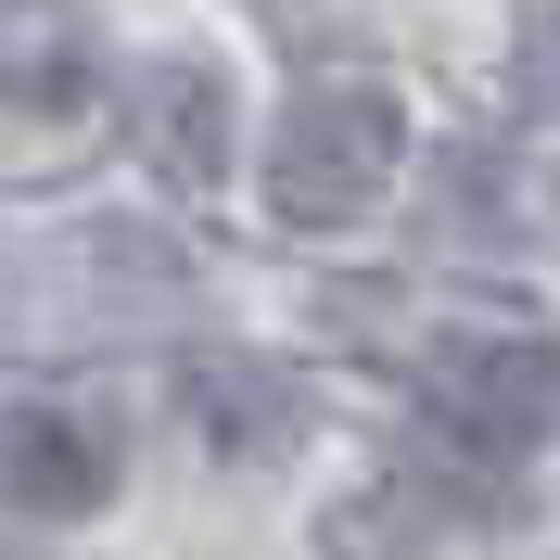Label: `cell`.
Instances as JSON below:
<instances>
[{"mask_svg": "<svg viewBox=\"0 0 560 560\" xmlns=\"http://www.w3.org/2000/svg\"><path fill=\"white\" fill-rule=\"evenodd\" d=\"M458 535V497L433 471H370L357 497L318 510V560H433Z\"/></svg>", "mask_w": 560, "mask_h": 560, "instance_id": "cell-6", "label": "cell"}, {"mask_svg": "<svg viewBox=\"0 0 560 560\" xmlns=\"http://www.w3.org/2000/svg\"><path fill=\"white\" fill-rule=\"evenodd\" d=\"M128 140H140V166H153V178L205 191V178L230 166V90H217L205 65H140V77H128Z\"/></svg>", "mask_w": 560, "mask_h": 560, "instance_id": "cell-4", "label": "cell"}, {"mask_svg": "<svg viewBox=\"0 0 560 560\" xmlns=\"http://www.w3.org/2000/svg\"><path fill=\"white\" fill-rule=\"evenodd\" d=\"M178 408H191V433H205L217 458H280L306 433V395L280 383L268 357H191V370H178Z\"/></svg>", "mask_w": 560, "mask_h": 560, "instance_id": "cell-5", "label": "cell"}, {"mask_svg": "<svg viewBox=\"0 0 560 560\" xmlns=\"http://www.w3.org/2000/svg\"><path fill=\"white\" fill-rule=\"evenodd\" d=\"M408 166V103L383 77H306L268 128V205L293 230H357Z\"/></svg>", "mask_w": 560, "mask_h": 560, "instance_id": "cell-1", "label": "cell"}, {"mask_svg": "<svg viewBox=\"0 0 560 560\" xmlns=\"http://www.w3.org/2000/svg\"><path fill=\"white\" fill-rule=\"evenodd\" d=\"M510 103H523L535 128H560V0H535L523 38H510Z\"/></svg>", "mask_w": 560, "mask_h": 560, "instance_id": "cell-7", "label": "cell"}, {"mask_svg": "<svg viewBox=\"0 0 560 560\" xmlns=\"http://www.w3.org/2000/svg\"><path fill=\"white\" fill-rule=\"evenodd\" d=\"M0 497L13 510H51V523L103 510L115 497V433L77 420V408H13L0 420Z\"/></svg>", "mask_w": 560, "mask_h": 560, "instance_id": "cell-3", "label": "cell"}, {"mask_svg": "<svg viewBox=\"0 0 560 560\" xmlns=\"http://www.w3.org/2000/svg\"><path fill=\"white\" fill-rule=\"evenodd\" d=\"M420 408L471 458H535L560 433V345L548 331H446L420 357Z\"/></svg>", "mask_w": 560, "mask_h": 560, "instance_id": "cell-2", "label": "cell"}]
</instances>
